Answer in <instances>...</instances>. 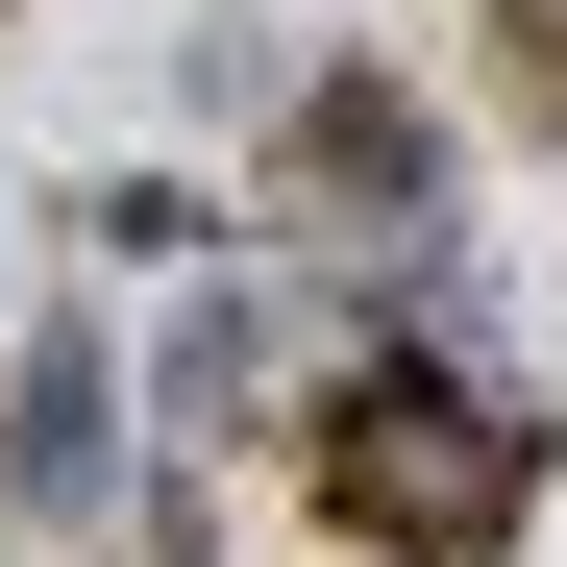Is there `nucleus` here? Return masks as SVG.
Listing matches in <instances>:
<instances>
[{
	"label": "nucleus",
	"mask_w": 567,
	"mask_h": 567,
	"mask_svg": "<svg viewBox=\"0 0 567 567\" xmlns=\"http://www.w3.org/2000/svg\"><path fill=\"white\" fill-rule=\"evenodd\" d=\"M297 173H321V198H370V223H395V198H444L420 100H370V74H321V100H297Z\"/></svg>",
	"instance_id": "obj_3"
},
{
	"label": "nucleus",
	"mask_w": 567,
	"mask_h": 567,
	"mask_svg": "<svg viewBox=\"0 0 567 567\" xmlns=\"http://www.w3.org/2000/svg\"><path fill=\"white\" fill-rule=\"evenodd\" d=\"M100 468H124V370H100V346H25V395H0V494L74 518Z\"/></svg>",
	"instance_id": "obj_2"
},
{
	"label": "nucleus",
	"mask_w": 567,
	"mask_h": 567,
	"mask_svg": "<svg viewBox=\"0 0 567 567\" xmlns=\"http://www.w3.org/2000/svg\"><path fill=\"white\" fill-rule=\"evenodd\" d=\"M321 494H346V543H420V567H468V543H518V518H543V444L468 395V370H346Z\"/></svg>",
	"instance_id": "obj_1"
},
{
	"label": "nucleus",
	"mask_w": 567,
	"mask_h": 567,
	"mask_svg": "<svg viewBox=\"0 0 567 567\" xmlns=\"http://www.w3.org/2000/svg\"><path fill=\"white\" fill-rule=\"evenodd\" d=\"M518 74H567V0H518Z\"/></svg>",
	"instance_id": "obj_4"
}]
</instances>
